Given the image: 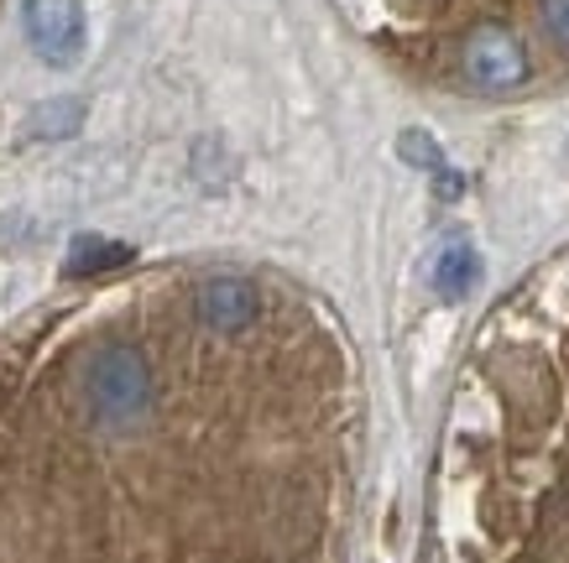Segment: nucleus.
<instances>
[{
	"label": "nucleus",
	"mask_w": 569,
	"mask_h": 563,
	"mask_svg": "<svg viewBox=\"0 0 569 563\" xmlns=\"http://www.w3.org/2000/svg\"><path fill=\"white\" fill-rule=\"evenodd\" d=\"M460 63H466L470 84L486 89V94H507V89H518L522 79H528V52H522L518 32H507L501 21H481V27L466 37Z\"/></svg>",
	"instance_id": "3"
},
{
	"label": "nucleus",
	"mask_w": 569,
	"mask_h": 563,
	"mask_svg": "<svg viewBox=\"0 0 569 563\" xmlns=\"http://www.w3.org/2000/svg\"><path fill=\"white\" fill-rule=\"evenodd\" d=\"M476 277H481L476 251H470L466 240H445V245H439V257H433V267H429L433 292H439L445 303H460V298L476 288Z\"/></svg>",
	"instance_id": "6"
},
{
	"label": "nucleus",
	"mask_w": 569,
	"mask_h": 563,
	"mask_svg": "<svg viewBox=\"0 0 569 563\" xmlns=\"http://www.w3.org/2000/svg\"><path fill=\"white\" fill-rule=\"evenodd\" d=\"M193 313H199V324L214 329V334H241V329L257 324L261 298L246 277H209V282H199V292H193Z\"/></svg>",
	"instance_id": "4"
},
{
	"label": "nucleus",
	"mask_w": 569,
	"mask_h": 563,
	"mask_svg": "<svg viewBox=\"0 0 569 563\" xmlns=\"http://www.w3.org/2000/svg\"><path fill=\"white\" fill-rule=\"evenodd\" d=\"M131 261V245L126 240H110V235H73L69 240V257H63V277H110L121 272Z\"/></svg>",
	"instance_id": "5"
},
{
	"label": "nucleus",
	"mask_w": 569,
	"mask_h": 563,
	"mask_svg": "<svg viewBox=\"0 0 569 563\" xmlns=\"http://www.w3.org/2000/svg\"><path fill=\"white\" fill-rule=\"evenodd\" d=\"M538 17H543V32H549L559 48H569V0H543Z\"/></svg>",
	"instance_id": "9"
},
{
	"label": "nucleus",
	"mask_w": 569,
	"mask_h": 563,
	"mask_svg": "<svg viewBox=\"0 0 569 563\" xmlns=\"http://www.w3.org/2000/svg\"><path fill=\"white\" fill-rule=\"evenodd\" d=\"M79 125H84V100L63 94V100L37 104L32 115H27V125H21V137L27 141H69V137H79Z\"/></svg>",
	"instance_id": "7"
},
{
	"label": "nucleus",
	"mask_w": 569,
	"mask_h": 563,
	"mask_svg": "<svg viewBox=\"0 0 569 563\" xmlns=\"http://www.w3.org/2000/svg\"><path fill=\"white\" fill-rule=\"evenodd\" d=\"M89 408L110 428H126L147 418V408H152V371H147L141 350L110 344V350L94 355V365H89Z\"/></svg>",
	"instance_id": "1"
},
{
	"label": "nucleus",
	"mask_w": 569,
	"mask_h": 563,
	"mask_svg": "<svg viewBox=\"0 0 569 563\" xmlns=\"http://www.w3.org/2000/svg\"><path fill=\"white\" fill-rule=\"evenodd\" d=\"M21 32L48 69H73L84 52V6L79 0H21Z\"/></svg>",
	"instance_id": "2"
},
{
	"label": "nucleus",
	"mask_w": 569,
	"mask_h": 563,
	"mask_svg": "<svg viewBox=\"0 0 569 563\" xmlns=\"http://www.w3.org/2000/svg\"><path fill=\"white\" fill-rule=\"evenodd\" d=\"M402 157H408V162H418V168L445 172V157H439V147H433L423 131H408V137H402Z\"/></svg>",
	"instance_id": "8"
}]
</instances>
